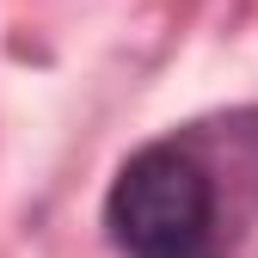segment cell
<instances>
[{
    "mask_svg": "<svg viewBox=\"0 0 258 258\" xmlns=\"http://www.w3.org/2000/svg\"><path fill=\"white\" fill-rule=\"evenodd\" d=\"M258 221V105L142 142L105 190L117 258H234Z\"/></svg>",
    "mask_w": 258,
    "mask_h": 258,
    "instance_id": "6da1fadb",
    "label": "cell"
}]
</instances>
